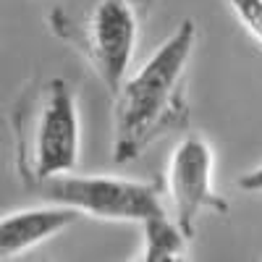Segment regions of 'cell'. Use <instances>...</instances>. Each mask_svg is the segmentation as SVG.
Segmentation results:
<instances>
[{
  "instance_id": "cell-8",
  "label": "cell",
  "mask_w": 262,
  "mask_h": 262,
  "mask_svg": "<svg viewBox=\"0 0 262 262\" xmlns=\"http://www.w3.org/2000/svg\"><path fill=\"white\" fill-rule=\"evenodd\" d=\"M233 16L262 45V0H228Z\"/></svg>"
},
{
  "instance_id": "cell-6",
  "label": "cell",
  "mask_w": 262,
  "mask_h": 262,
  "mask_svg": "<svg viewBox=\"0 0 262 262\" xmlns=\"http://www.w3.org/2000/svg\"><path fill=\"white\" fill-rule=\"evenodd\" d=\"M79 212L63 205L18 210L0 217V257H16L76 223Z\"/></svg>"
},
{
  "instance_id": "cell-1",
  "label": "cell",
  "mask_w": 262,
  "mask_h": 262,
  "mask_svg": "<svg viewBox=\"0 0 262 262\" xmlns=\"http://www.w3.org/2000/svg\"><path fill=\"white\" fill-rule=\"evenodd\" d=\"M196 45V24L184 18L137 74L113 95V163L137 160L179 118L181 84Z\"/></svg>"
},
{
  "instance_id": "cell-2",
  "label": "cell",
  "mask_w": 262,
  "mask_h": 262,
  "mask_svg": "<svg viewBox=\"0 0 262 262\" xmlns=\"http://www.w3.org/2000/svg\"><path fill=\"white\" fill-rule=\"evenodd\" d=\"M79 107L74 86L50 76L32 84L13 107L16 168L32 189L79 163Z\"/></svg>"
},
{
  "instance_id": "cell-5",
  "label": "cell",
  "mask_w": 262,
  "mask_h": 262,
  "mask_svg": "<svg viewBox=\"0 0 262 262\" xmlns=\"http://www.w3.org/2000/svg\"><path fill=\"white\" fill-rule=\"evenodd\" d=\"M139 21L128 0H97L86 18V55L92 60L97 79L105 84L111 97L128 76L137 50Z\"/></svg>"
},
{
  "instance_id": "cell-3",
  "label": "cell",
  "mask_w": 262,
  "mask_h": 262,
  "mask_svg": "<svg viewBox=\"0 0 262 262\" xmlns=\"http://www.w3.org/2000/svg\"><path fill=\"white\" fill-rule=\"evenodd\" d=\"M50 205L71 207L79 215L116 223H142L160 212V194L155 184L131 181L118 176H74L60 173L34 186Z\"/></svg>"
},
{
  "instance_id": "cell-7",
  "label": "cell",
  "mask_w": 262,
  "mask_h": 262,
  "mask_svg": "<svg viewBox=\"0 0 262 262\" xmlns=\"http://www.w3.org/2000/svg\"><path fill=\"white\" fill-rule=\"evenodd\" d=\"M142 236H144V244H142L139 259L144 262H179L189 242V236L181 231L176 217H168L165 210L144 217Z\"/></svg>"
},
{
  "instance_id": "cell-4",
  "label": "cell",
  "mask_w": 262,
  "mask_h": 262,
  "mask_svg": "<svg viewBox=\"0 0 262 262\" xmlns=\"http://www.w3.org/2000/svg\"><path fill=\"white\" fill-rule=\"evenodd\" d=\"M212 170L215 155L207 139L189 134L176 144L168 163V194L173 202V217L189 238L194 236L196 221L205 210H228V202L215 191Z\"/></svg>"
},
{
  "instance_id": "cell-9",
  "label": "cell",
  "mask_w": 262,
  "mask_h": 262,
  "mask_svg": "<svg viewBox=\"0 0 262 262\" xmlns=\"http://www.w3.org/2000/svg\"><path fill=\"white\" fill-rule=\"evenodd\" d=\"M238 186H242L244 191H262V165L252 168L249 173H244L242 179H238Z\"/></svg>"
}]
</instances>
